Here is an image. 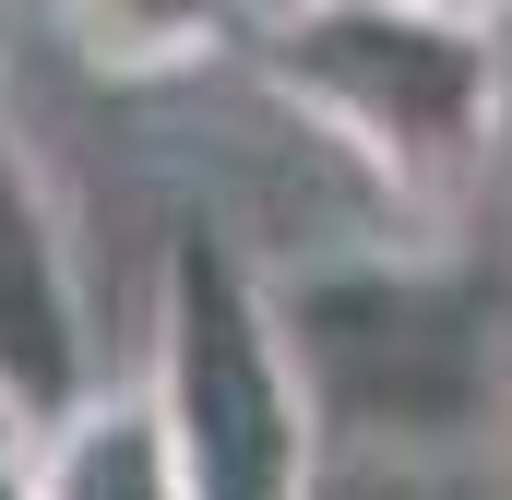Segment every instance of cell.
Segmentation results:
<instances>
[{
    "mask_svg": "<svg viewBox=\"0 0 512 500\" xmlns=\"http://www.w3.org/2000/svg\"><path fill=\"white\" fill-rule=\"evenodd\" d=\"M322 453H489L512 417V298L441 250H310L262 274Z\"/></svg>",
    "mask_w": 512,
    "mask_h": 500,
    "instance_id": "6da1fadb",
    "label": "cell"
},
{
    "mask_svg": "<svg viewBox=\"0 0 512 500\" xmlns=\"http://www.w3.org/2000/svg\"><path fill=\"white\" fill-rule=\"evenodd\" d=\"M251 72L405 215L477 203L501 155V24L453 0H262Z\"/></svg>",
    "mask_w": 512,
    "mask_h": 500,
    "instance_id": "7a4b0ae2",
    "label": "cell"
},
{
    "mask_svg": "<svg viewBox=\"0 0 512 500\" xmlns=\"http://www.w3.org/2000/svg\"><path fill=\"white\" fill-rule=\"evenodd\" d=\"M155 417L179 441V477L191 500H298L310 489V405L298 370L274 346V298H262V262L227 227H179L155 262Z\"/></svg>",
    "mask_w": 512,
    "mask_h": 500,
    "instance_id": "3957f363",
    "label": "cell"
},
{
    "mask_svg": "<svg viewBox=\"0 0 512 500\" xmlns=\"http://www.w3.org/2000/svg\"><path fill=\"white\" fill-rule=\"evenodd\" d=\"M84 393H96V310H84L72 215L48 191L36 143L0 120V405L24 429H48Z\"/></svg>",
    "mask_w": 512,
    "mask_h": 500,
    "instance_id": "277c9868",
    "label": "cell"
},
{
    "mask_svg": "<svg viewBox=\"0 0 512 500\" xmlns=\"http://www.w3.org/2000/svg\"><path fill=\"white\" fill-rule=\"evenodd\" d=\"M24 500H191L155 393L143 381H96L84 405H60L24 441Z\"/></svg>",
    "mask_w": 512,
    "mask_h": 500,
    "instance_id": "5b68a950",
    "label": "cell"
},
{
    "mask_svg": "<svg viewBox=\"0 0 512 500\" xmlns=\"http://www.w3.org/2000/svg\"><path fill=\"white\" fill-rule=\"evenodd\" d=\"M60 12V48L108 84H179L227 48H251L262 0H48Z\"/></svg>",
    "mask_w": 512,
    "mask_h": 500,
    "instance_id": "8992f818",
    "label": "cell"
},
{
    "mask_svg": "<svg viewBox=\"0 0 512 500\" xmlns=\"http://www.w3.org/2000/svg\"><path fill=\"white\" fill-rule=\"evenodd\" d=\"M298 500H501L489 453H310Z\"/></svg>",
    "mask_w": 512,
    "mask_h": 500,
    "instance_id": "52a82bcc",
    "label": "cell"
},
{
    "mask_svg": "<svg viewBox=\"0 0 512 500\" xmlns=\"http://www.w3.org/2000/svg\"><path fill=\"white\" fill-rule=\"evenodd\" d=\"M24 441H36V429H24V417L0 405V465H24Z\"/></svg>",
    "mask_w": 512,
    "mask_h": 500,
    "instance_id": "ba28073f",
    "label": "cell"
},
{
    "mask_svg": "<svg viewBox=\"0 0 512 500\" xmlns=\"http://www.w3.org/2000/svg\"><path fill=\"white\" fill-rule=\"evenodd\" d=\"M453 12H477V24H501V0H453Z\"/></svg>",
    "mask_w": 512,
    "mask_h": 500,
    "instance_id": "9c48e42d",
    "label": "cell"
},
{
    "mask_svg": "<svg viewBox=\"0 0 512 500\" xmlns=\"http://www.w3.org/2000/svg\"><path fill=\"white\" fill-rule=\"evenodd\" d=\"M0 500H24V465H0Z\"/></svg>",
    "mask_w": 512,
    "mask_h": 500,
    "instance_id": "30bf717a",
    "label": "cell"
}]
</instances>
